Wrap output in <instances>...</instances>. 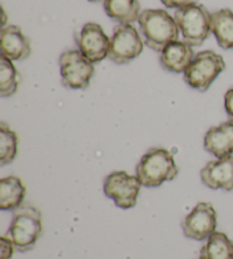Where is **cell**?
Here are the masks:
<instances>
[{"instance_id":"7c38bea8","label":"cell","mask_w":233,"mask_h":259,"mask_svg":"<svg viewBox=\"0 0 233 259\" xmlns=\"http://www.w3.org/2000/svg\"><path fill=\"white\" fill-rule=\"evenodd\" d=\"M2 56L11 61H23L31 55V42L20 26L8 25L0 32Z\"/></svg>"},{"instance_id":"277c9868","label":"cell","mask_w":233,"mask_h":259,"mask_svg":"<svg viewBox=\"0 0 233 259\" xmlns=\"http://www.w3.org/2000/svg\"><path fill=\"white\" fill-rule=\"evenodd\" d=\"M174 18L184 42L200 46L212 33V14L202 4H191L176 9Z\"/></svg>"},{"instance_id":"5bb4252c","label":"cell","mask_w":233,"mask_h":259,"mask_svg":"<svg viewBox=\"0 0 233 259\" xmlns=\"http://www.w3.org/2000/svg\"><path fill=\"white\" fill-rule=\"evenodd\" d=\"M204 148L217 159L233 154V119L211 127L204 137Z\"/></svg>"},{"instance_id":"44dd1931","label":"cell","mask_w":233,"mask_h":259,"mask_svg":"<svg viewBox=\"0 0 233 259\" xmlns=\"http://www.w3.org/2000/svg\"><path fill=\"white\" fill-rule=\"evenodd\" d=\"M161 2L166 8L179 9V8L188 6V5L195 4L196 0H161Z\"/></svg>"},{"instance_id":"cb8c5ba5","label":"cell","mask_w":233,"mask_h":259,"mask_svg":"<svg viewBox=\"0 0 233 259\" xmlns=\"http://www.w3.org/2000/svg\"><path fill=\"white\" fill-rule=\"evenodd\" d=\"M199 259H204V258H202V257H200V258H199Z\"/></svg>"},{"instance_id":"8992f818","label":"cell","mask_w":233,"mask_h":259,"mask_svg":"<svg viewBox=\"0 0 233 259\" xmlns=\"http://www.w3.org/2000/svg\"><path fill=\"white\" fill-rule=\"evenodd\" d=\"M59 66L63 85L69 89H87L95 75L93 63L79 49L67 50L60 55Z\"/></svg>"},{"instance_id":"2e32d148","label":"cell","mask_w":233,"mask_h":259,"mask_svg":"<svg viewBox=\"0 0 233 259\" xmlns=\"http://www.w3.org/2000/svg\"><path fill=\"white\" fill-rule=\"evenodd\" d=\"M212 33L222 48L233 49V12L223 8L212 13Z\"/></svg>"},{"instance_id":"30bf717a","label":"cell","mask_w":233,"mask_h":259,"mask_svg":"<svg viewBox=\"0 0 233 259\" xmlns=\"http://www.w3.org/2000/svg\"><path fill=\"white\" fill-rule=\"evenodd\" d=\"M79 50L93 64L108 57L110 39L97 23H86L76 34Z\"/></svg>"},{"instance_id":"9c48e42d","label":"cell","mask_w":233,"mask_h":259,"mask_svg":"<svg viewBox=\"0 0 233 259\" xmlns=\"http://www.w3.org/2000/svg\"><path fill=\"white\" fill-rule=\"evenodd\" d=\"M217 215L212 203L199 202L182 222V230L186 238L204 241L216 231Z\"/></svg>"},{"instance_id":"8fae6325","label":"cell","mask_w":233,"mask_h":259,"mask_svg":"<svg viewBox=\"0 0 233 259\" xmlns=\"http://www.w3.org/2000/svg\"><path fill=\"white\" fill-rule=\"evenodd\" d=\"M204 186L213 190H233V156L208 161L200 170Z\"/></svg>"},{"instance_id":"ac0fdd59","label":"cell","mask_w":233,"mask_h":259,"mask_svg":"<svg viewBox=\"0 0 233 259\" xmlns=\"http://www.w3.org/2000/svg\"><path fill=\"white\" fill-rule=\"evenodd\" d=\"M204 259H233V241L225 233L215 231L200 250Z\"/></svg>"},{"instance_id":"7a4b0ae2","label":"cell","mask_w":233,"mask_h":259,"mask_svg":"<svg viewBox=\"0 0 233 259\" xmlns=\"http://www.w3.org/2000/svg\"><path fill=\"white\" fill-rule=\"evenodd\" d=\"M136 174L146 188H158L166 181L174 180L179 167L170 150L162 147L150 148L137 165Z\"/></svg>"},{"instance_id":"52a82bcc","label":"cell","mask_w":233,"mask_h":259,"mask_svg":"<svg viewBox=\"0 0 233 259\" xmlns=\"http://www.w3.org/2000/svg\"><path fill=\"white\" fill-rule=\"evenodd\" d=\"M143 52V42L132 24H119L110 38L108 58L115 64L131 63Z\"/></svg>"},{"instance_id":"ffe728a7","label":"cell","mask_w":233,"mask_h":259,"mask_svg":"<svg viewBox=\"0 0 233 259\" xmlns=\"http://www.w3.org/2000/svg\"><path fill=\"white\" fill-rule=\"evenodd\" d=\"M12 62L3 56L0 58V96L4 98L15 94L20 84L18 73Z\"/></svg>"},{"instance_id":"9a60e30c","label":"cell","mask_w":233,"mask_h":259,"mask_svg":"<svg viewBox=\"0 0 233 259\" xmlns=\"http://www.w3.org/2000/svg\"><path fill=\"white\" fill-rule=\"evenodd\" d=\"M26 194V188L22 180L11 175L0 180V209L14 211L23 205Z\"/></svg>"},{"instance_id":"4fadbf2b","label":"cell","mask_w":233,"mask_h":259,"mask_svg":"<svg viewBox=\"0 0 233 259\" xmlns=\"http://www.w3.org/2000/svg\"><path fill=\"white\" fill-rule=\"evenodd\" d=\"M192 46L181 41H174L167 45L161 52L160 63L167 72L181 74L186 71L195 58Z\"/></svg>"},{"instance_id":"603a6c76","label":"cell","mask_w":233,"mask_h":259,"mask_svg":"<svg viewBox=\"0 0 233 259\" xmlns=\"http://www.w3.org/2000/svg\"><path fill=\"white\" fill-rule=\"evenodd\" d=\"M88 2H91V3H96V2H99V0H88Z\"/></svg>"},{"instance_id":"6da1fadb","label":"cell","mask_w":233,"mask_h":259,"mask_svg":"<svg viewBox=\"0 0 233 259\" xmlns=\"http://www.w3.org/2000/svg\"><path fill=\"white\" fill-rule=\"evenodd\" d=\"M138 23L146 45L155 52L161 53L167 45L179 41L178 23L164 9H144Z\"/></svg>"},{"instance_id":"5b68a950","label":"cell","mask_w":233,"mask_h":259,"mask_svg":"<svg viewBox=\"0 0 233 259\" xmlns=\"http://www.w3.org/2000/svg\"><path fill=\"white\" fill-rule=\"evenodd\" d=\"M225 69V61L213 50H204L196 55L184 72V81L195 90L204 92Z\"/></svg>"},{"instance_id":"e0dca14e","label":"cell","mask_w":233,"mask_h":259,"mask_svg":"<svg viewBox=\"0 0 233 259\" xmlns=\"http://www.w3.org/2000/svg\"><path fill=\"white\" fill-rule=\"evenodd\" d=\"M104 8L107 15L120 24H131L139 20V0H105Z\"/></svg>"},{"instance_id":"d6986e66","label":"cell","mask_w":233,"mask_h":259,"mask_svg":"<svg viewBox=\"0 0 233 259\" xmlns=\"http://www.w3.org/2000/svg\"><path fill=\"white\" fill-rule=\"evenodd\" d=\"M18 150V138L15 131L6 123H0V165L5 166L14 161Z\"/></svg>"},{"instance_id":"ba28073f","label":"cell","mask_w":233,"mask_h":259,"mask_svg":"<svg viewBox=\"0 0 233 259\" xmlns=\"http://www.w3.org/2000/svg\"><path fill=\"white\" fill-rule=\"evenodd\" d=\"M142 184L137 175L127 172H113L104 181L106 197L113 199L115 205L122 209H130L137 205Z\"/></svg>"},{"instance_id":"3957f363","label":"cell","mask_w":233,"mask_h":259,"mask_svg":"<svg viewBox=\"0 0 233 259\" xmlns=\"http://www.w3.org/2000/svg\"><path fill=\"white\" fill-rule=\"evenodd\" d=\"M41 232V211L31 205H22L14 210L6 237L11 240L15 250L26 252L35 247Z\"/></svg>"},{"instance_id":"7402d4cb","label":"cell","mask_w":233,"mask_h":259,"mask_svg":"<svg viewBox=\"0 0 233 259\" xmlns=\"http://www.w3.org/2000/svg\"><path fill=\"white\" fill-rule=\"evenodd\" d=\"M224 106L227 115L233 119V88L226 91L224 96Z\"/></svg>"}]
</instances>
